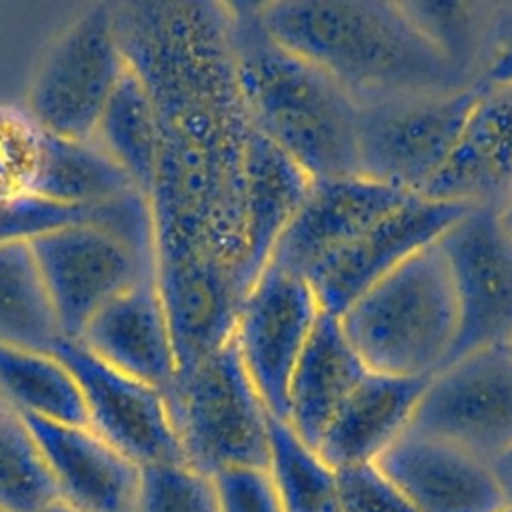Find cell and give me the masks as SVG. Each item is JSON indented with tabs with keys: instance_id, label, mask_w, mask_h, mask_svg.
<instances>
[{
	"instance_id": "2e32d148",
	"label": "cell",
	"mask_w": 512,
	"mask_h": 512,
	"mask_svg": "<svg viewBox=\"0 0 512 512\" xmlns=\"http://www.w3.org/2000/svg\"><path fill=\"white\" fill-rule=\"evenodd\" d=\"M416 512H504L490 462L442 440L404 432L374 462Z\"/></svg>"
},
{
	"instance_id": "7a4b0ae2",
	"label": "cell",
	"mask_w": 512,
	"mask_h": 512,
	"mask_svg": "<svg viewBox=\"0 0 512 512\" xmlns=\"http://www.w3.org/2000/svg\"><path fill=\"white\" fill-rule=\"evenodd\" d=\"M266 32L328 72L360 104L474 86L434 46L402 2H254Z\"/></svg>"
},
{
	"instance_id": "30bf717a",
	"label": "cell",
	"mask_w": 512,
	"mask_h": 512,
	"mask_svg": "<svg viewBox=\"0 0 512 512\" xmlns=\"http://www.w3.org/2000/svg\"><path fill=\"white\" fill-rule=\"evenodd\" d=\"M320 312L310 284L270 262L240 302L232 342L274 418L286 420L290 380Z\"/></svg>"
},
{
	"instance_id": "d6a6232c",
	"label": "cell",
	"mask_w": 512,
	"mask_h": 512,
	"mask_svg": "<svg viewBox=\"0 0 512 512\" xmlns=\"http://www.w3.org/2000/svg\"><path fill=\"white\" fill-rule=\"evenodd\" d=\"M78 220H88V214L82 210L64 208L44 200L6 206V208H0V240L32 238L50 228L64 226Z\"/></svg>"
},
{
	"instance_id": "d590c367",
	"label": "cell",
	"mask_w": 512,
	"mask_h": 512,
	"mask_svg": "<svg viewBox=\"0 0 512 512\" xmlns=\"http://www.w3.org/2000/svg\"><path fill=\"white\" fill-rule=\"evenodd\" d=\"M498 214V222L502 226V230L506 232V236L512 240V194L510 198L496 210Z\"/></svg>"
},
{
	"instance_id": "7402d4cb",
	"label": "cell",
	"mask_w": 512,
	"mask_h": 512,
	"mask_svg": "<svg viewBox=\"0 0 512 512\" xmlns=\"http://www.w3.org/2000/svg\"><path fill=\"white\" fill-rule=\"evenodd\" d=\"M64 340L30 240H0V342L52 354Z\"/></svg>"
},
{
	"instance_id": "5bb4252c",
	"label": "cell",
	"mask_w": 512,
	"mask_h": 512,
	"mask_svg": "<svg viewBox=\"0 0 512 512\" xmlns=\"http://www.w3.org/2000/svg\"><path fill=\"white\" fill-rule=\"evenodd\" d=\"M408 196L360 174L312 178L268 262L306 280Z\"/></svg>"
},
{
	"instance_id": "52a82bcc",
	"label": "cell",
	"mask_w": 512,
	"mask_h": 512,
	"mask_svg": "<svg viewBox=\"0 0 512 512\" xmlns=\"http://www.w3.org/2000/svg\"><path fill=\"white\" fill-rule=\"evenodd\" d=\"M478 88L360 104L356 174L422 196L454 150Z\"/></svg>"
},
{
	"instance_id": "8992f818",
	"label": "cell",
	"mask_w": 512,
	"mask_h": 512,
	"mask_svg": "<svg viewBox=\"0 0 512 512\" xmlns=\"http://www.w3.org/2000/svg\"><path fill=\"white\" fill-rule=\"evenodd\" d=\"M124 70L114 4H84L42 50L24 106L48 134L90 140Z\"/></svg>"
},
{
	"instance_id": "4316f807",
	"label": "cell",
	"mask_w": 512,
	"mask_h": 512,
	"mask_svg": "<svg viewBox=\"0 0 512 512\" xmlns=\"http://www.w3.org/2000/svg\"><path fill=\"white\" fill-rule=\"evenodd\" d=\"M406 10L434 46L472 84H480V66L492 34L498 2L404 0Z\"/></svg>"
},
{
	"instance_id": "9a60e30c",
	"label": "cell",
	"mask_w": 512,
	"mask_h": 512,
	"mask_svg": "<svg viewBox=\"0 0 512 512\" xmlns=\"http://www.w3.org/2000/svg\"><path fill=\"white\" fill-rule=\"evenodd\" d=\"M20 420L46 464L58 500L76 512H138L142 468L92 428L36 416Z\"/></svg>"
},
{
	"instance_id": "484cf974",
	"label": "cell",
	"mask_w": 512,
	"mask_h": 512,
	"mask_svg": "<svg viewBox=\"0 0 512 512\" xmlns=\"http://www.w3.org/2000/svg\"><path fill=\"white\" fill-rule=\"evenodd\" d=\"M268 476L282 512H338L336 470L280 418L268 420Z\"/></svg>"
},
{
	"instance_id": "83f0119b",
	"label": "cell",
	"mask_w": 512,
	"mask_h": 512,
	"mask_svg": "<svg viewBox=\"0 0 512 512\" xmlns=\"http://www.w3.org/2000/svg\"><path fill=\"white\" fill-rule=\"evenodd\" d=\"M48 132L26 106L0 104V208L38 200Z\"/></svg>"
},
{
	"instance_id": "ac0fdd59",
	"label": "cell",
	"mask_w": 512,
	"mask_h": 512,
	"mask_svg": "<svg viewBox=\"0 0 512 512\" xmlns=\"http://www.w3.org/2000/svg\"><path fill=\"white\" fill-rule=\"evenodd\" d=\"M74 342L108 366L162 392L178 374L172 330L156 278L142 280L110 300Z\"/></svg>"
},
{
	"instance_id": "f546056e",
	"label": "cell",
	"mask_w": 512,
	"mask_h": 512,
	"mask_svg": "<svg viewBox=\"0 0 512 512\" xmlns=\"http://www.w3.org/2000/svg\"><path fill=\"white\" fill-rule=\"evenodd\" d=\"M138 512H218L212 480L186 462L144 466Z\"/></svg>"
},
{
	"instance_id": "603a6c76",
	"label": "cell",
	"mask_w": 512,
	"mask_h": 512,
	"mask_svg": "<svg viewBox=\"0 0 512 512\" xmlns=\"http://www.w3.org/2000/svg\"><path fill=\"white\" fill-rule=\"evenodd\" d=\"M140 190L128 172L94 140L48 134L38 200L88 214Z\"/></svg>"
},
{
	"instance_id": "74e56055",
	"label": "cell",
	"mask_w": 512,
	"mask_h": 512,
	"mask_svg": "<svg viewBox=\"0 0 512 512\" xmlns=\"http://www.w3.org/2000/svg\"><path fill=\"white\" fill-rule=\"evenodd\" d=\"M4 414H14V412L6 406V402H4L2 396H0V416H4Z\"/></svg>"
},
{
	"instance_id": "3957f363",
	"label": "cell",
	"mask_w": 512,
	"mask_h": 512,
	"mask_svg": "<svg viewBox=\"0 0 512 512\" xmlns=\"http://www.w3.org/2000/svg\"><path fill=\"white\" fill-rule=\"evenodd\" d=\"M236 72L250 124L310 178L356 174L358 102L328 72L276 42L254 2H230Z\"/></svg>"
},
{
	"instance_id": "836d02e7",
	"label": "cell",
	"mask_w": 512,
	"mask_h": 512,
	"mask_svg": "<svg viewBox=\"0 0 512 512\" xmlns=\"http://www.w3.org/2000/svg\"><path fill=\"white\" fill-rule=\"evenodd\" d=\"M478 82L512 84V2H498Z\"/></svg>"
},
{
	"instance_id": "d4e9b609",
	"label": "cell",
	"mask_w": 512,
	"mask_h": 512,
	"mask_svg": "<svg viewBox=\"0 0 512 512\" xmlns=\"http://www.w3.org/2000/svg\"><path fill=\"white\" fill-rule=\"evenodd\" d=\"M92 138L148 196L156 170L158 130L148 92L128 64Z\"/></svg>"
},
{
	"instance_id": "4fadbf2b",
	"label": "cell",
	"mask_w": 512,
	"mask_h": 512,
	"mask_svg": "<svg viewBox=\"0 0 512 512\" xmlns=\"http://www.w3.org/2000/svg\"><path fill=\"white\" fill-rule=\"evenodd\" d=\"M468 210L464 204L408 196L306 278L320 310L338 316L388 272L438 242Z\"/></svg>"
},
{
	"instance_id": "d6986e66",
	"label": "cell",
	"mask_w": 512,
	"mask_h": 512,
	"mask_svg": "<svg viewBox=\"0 0 512 512\" xmlns=\"http://www.w3.org/2000/svg\"><path fill=\"white\" fill-rule=\"evenodd\" d=\"M426 382L368 372L334 414L318 454L334 470L376 462L408 430Z\"/></svg>"
},
{
	"instance_id": "ab89813d",
	"label": "cell",
	"mask_w": 512,
	"mask_h": 512,
	"mask_svg": "<svg viewBox=\"0 0 512 512\" xmlns=\"http://www.w3.org/2000/svg\"><path fill=\"white\" fill-rule=\"evenodd\" d=\"M504 512H512V508H508V510H504Z\"/></svg>"
},
{
	"instance_id": "e0dca14e",
	"label": "cell",
	"mask_w": 512,
	"mask_h": 512,
	"mask_svg": "<svg viewBox=\"0 0 512 512\" xmlns=\"http://www.w3.org/2000/svg\"><path fill=\"white\" fill-rule=\"evenodd\" d=\"M512 194V84H480L454 150L422 196L500 208Z\"/></svg>"
},
{
	"instance_id": "8d00e7d4",
	"label": "cell",
	"mask_w": 512,
	"mask_h": 512,
	"mask_svg": "<svg viewBox=\"0 0 512 512\" xmlns=\"http://www.w3.org/2000/svg\"><path fill=\"white\" fill-rule=\"evenodd\" d=\"M38 512H76L74 508H70V506H66L62 500H52L50 504H46L42 510H38Z\"/></svg>"
},
{
	"instance_id": "6da1fadb",
	"label": "cell",
	"mask_w": 512,
	"mask_h": 512,
	"mask_svg": "<svg viewBox=\"0 0 512 512\" xmlns=\"http://www.w3.org/2000/svg\"><path fill=\"white\" fill-rule=\"evenodd\" d=\"M114 12L158 130L148 192L156 278H216L244 296L252 284L244 204L252 124L230 2L140 0L114 4Z\"/></svg>"
},
{
	"instance_id": "ffe728a7",
	"label": "cell",
	"mask_w": 512,
	"mask_h": 512,
	"mask_svg": "<svg viewBox=\"0 0 512 512\" xmlns=\"http://www.w3.org/2000/svg\"><path fill=\"white\" fill-rule=\"evenodd\" d=\"M366 374L368 368L344 336L338 318L320 312L290 380L286 422L316 448L334 414Z\"/></svg>"
},
{
	"instance_id": "5b68a950",
	"label": "cell",
	"mask_w": 512,
	"mask_h": 512,
	"mask_svg": "<svg viewBox=\"0 0 512 512\" xmlns=\"http://www.w3.org/2000/svg\"><path fill=\"white\" fill-rule=\"evenodd\" d=\"M164 398L188 466L206 476L230 466L266 468L270 414L232 336L178 372Z\"/></svg>"
},
{
	"instance_id": "cb8c5ba5",
	"label": "cell",
	"mask_w": 512,
	"mask_h": 512,
	"mask_svg": "<svg viewBox=\"0 0 512 512\" xmlns=\"http://www.w3.org/2000/svg\"><path fill=\"white\" fill-rule=\"evenodd\" d=\"M0 396L18 416L88 426L80 388L54 354L0 342Z\"/></svg>"
},
{
	"instance_id": "8fae6325",
	"label": "cell",
	"mask_w": 512,
	"mask_h": 512,
	"mask_svg": "<svg viewBox=\"0 0 512 512\" xmlns=\"http://www.w3.org/2000/svg\"><path fill=\"white\" fill-rule=\"evenodd\" d=\"M458 308V334L448 362L512 336V240L496 208H470L440 238Z\"/></svg>"
},
{
	"instance_id": "9c48e42d",
	"label": "cell",
	"mask_w": 512,
	"mask_h": 512,
	"mask_svg": "<svg viewBox=\"0 0 512 512\" xmlns=\"http://www.w3.org/2000/svg\"><path fill=\"white\" fill-rule=\"evenodd\" d=\"M408 432L430 436L486 462L512 448V350L464 354L428 378Z\"/></svg>"
},
{
	"instance_id": "7c38bea8",
	"label": "cell",
	"mask_w": 512,
	"mask_h": 512,
	"mask_svg": "<svg viewBox=\"0 0 512 512\" xmlns=\"http://www.w3.org/2000/svg\"><path fill=\"white\" fill-rule=\"evenodd\" d=\"M52 354L80 388L88 428L140 468L186 462L162 390L108 366L74 340Z\"/></svg>"
},
{
	"instance_id": "f1b7e54d",
	"label": "cell",
	"mask_w": 512,
	"mask_h": 512,
	"mask_svg": "<svg viewBox=\"0 0 512 512\" xmlns=\"http://www.w3.org/2000/svg\"><path fill=\"white\" fill-rule=\"evenodd\" d=\"M56 500L46 464L16 414L0 416V510L38 512Z\"/></svg>"
},
{
	"instance_id": "4dcf8cb0",
	"label": "cell",
	"mask_w": 512,
	"mask_h": 512,
	"mask_svg": "<svg viewBox=\"0 0 512 512\" xmlns=\"http://www.w3.org/2000/svg\"><path fill=\"white\" fill-rule=\"evenodd\" d=\"M338 512H416L404 492L372 462L336 470Z\"/></svg>"
},
{
	"instance_id": "277c9868",
	"label": "cell",
	"mask_w": 512,
	"mask_h": 512,
	"mask_svg": "<svg viewBox=\"0 0 512 512\" xmlns=\"http://www.w3.org/2000/svg\"><path fill=\"white\" fill-rule=\"evenodd\" d=\"M336 318L368 372L434 376L458 334L456 296L438 244L410 256Z\"/></svg>"
},
{
	"instance_id": "f35d334b",
	"label": "cell",
	"mask_w": 512,
	"mask_h": 512,
	"mask_svg": "<svg viewBox=\"0 0 512 512\" xmlns=\"http://www.w3.org/2000/svg\"><path fill=\"white\" fill-rule=\"evenodd\" d=\"M508 346H510V350H512V336H510V340H508Z\"/></svg>"
},
{
	"instance_id": "60d3db41",
	"label": "cell",
	"mask_w": 512,
	"mask_h": 512,
	"mask_svg": "<svg viewBox=\"0 0 512 512\" xmlns=\"http://www.w3.org/2000/svg\"><path fill=\"white\" fill-rule=\"evenodd\" d=\"M0 512H2V510H0Z\"/></svg>"
},
{
	"instance_id": "ba28073f",
	"label": "cell",
	"mask_w": 512,
	"mask_h": 512,
	"mask_svg": "<svg viewBox=\"0 0 512 512\" xmlns=\"http://www.w3.org/2000/svg\"><path fill=\"white\" fill-rule=\"evenodd\" d=\"M30 240L66 340H78L92 316L134 284L156 278V258L114 230L78 220Z\"/></svg>"
},
{
	"instance_id": "44dd1931",
	"label": "cell",
	"mask_w": 512,
	"mask_h": 512,
	"mask_svg": "<svg viewBox=\"0 0 512 512\" xmlns=\"http://www.w3.org/2000/svg\"><path fill=\"white\" fill-rule=\"evenodd\" d=\"M312 178L252 126L246 158V248L252 282L302 204Z\"/></svg>"
},
{
	"instance_id": "1f68e13d",
	"label": "cell",
	"mask_w": 512,
	"mask_h": 512,
	"mask_svg": "<svg viewBox=\"0 0 512 512\" xmlns=\"http://www.w3.org/2000/svg\"><path fill=\"white\" fill-rule=\"evenodd\" d=\"M218 512H282L268 470L230 466L210 476Z\"/></svg>"
},
{
	"instance_id": "e575fe53",
	"label": "cell",
	"mask_w": 512,
	"mask_h": 512,
	"mask_svg": "<svg viewBox=\"0 0 512 512\" xmlns=\"http://www.w3.org/2000/svg\"><path fill=\"white\" fill-rule=\"evenodd\" d=\"M492 472L500 484V490L506 498L508 508H512V448H508L506 452H502L500 456H496L492 462Z\"/></svg>"
}]
</instances>
